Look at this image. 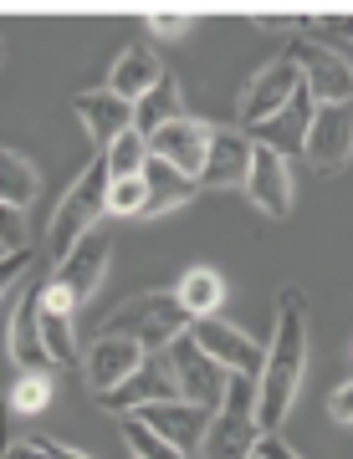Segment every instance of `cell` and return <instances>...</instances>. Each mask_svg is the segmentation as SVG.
I'll return each instance as SVG.
<instances>
[{"label":"cell","instance_id":"35","mask_svg":"<svg viewBox=\"0 0 353 459\" xmlns=\"http://www.w3.org/2000/svg\"><path fill=\"white\" fill-rule=\"evenodd\" d=\"M5 459H51V449H47V439H16Z\"/></svg>","mask_w":353,"mask_h":459},{"label":"cell","instance_id":"15","mask_svg":"<svg viewBox=\"0 0 353 459\" xmlns=\"http://www.w3.org/2000/svg\"><path fill=\"white\" fill-rule=\"evenodd\" d=\"M252 164H256L252 133L216 128L210 153H205V169H200V184H205V189H231V184H246V179H252Z\"/></svg>","mask_w":353,"mask_h":459},{"label":"cell","instance_id":"8","mask_svg":"<svg viewBox=\"0 0 353 459\" xmlns=\"http://www.w3.org/2000/svg\"><path fill=\"white\" fill-rule=\"evenodd\" d=\"M169 362H174V377H180V394L190 403H200V409L216 413L225 403V388H231V373L220 368L216 358H205L200 342L195 337H180V342L169 347Z\"/></svg>","mask_w":353,"mask_h":459},{"label":"cell","instance_id":"11","mask_svg":"<svg viewBox=\"0 0 353 459\" xmlns=\"http://www.w3.org/2000/svg\"><path fill=\"white\" fill-rule=\"evenodd\" d=\"M138 419H144L154 434H164L174 449H185V455H195V449L205 444V434H210V424H216V413L200 409V403H190V398L149 403V409H138Z\"/></svg>","mask_w":353,"mask_h":459},{"label":"cell","instance_id":"13","mask_svg":"<svg viewBox=\"0 0 353 459\" xmlns=\"http://www.w3.org/2000/svg\"><path fill=\"white\" fill-rule=\"evenodd\" d=\"M41 291H47V281L11 307V358H16L21 373H51L57 368L47 342H41Z\"/></svg>","mask_w":353,"mask_h":459},{"label":"cell","instance_id":"22","mask_svg":"<svg viewBox=\"0 0 353 459\" xmlns=\"http://www.w3.org/2000/svg\"><path fill=\"white\" fill-rule=\"evenodd\" d=\"M144 184H149V214L190 204L195 189H200V179H190L185 169H174L169 159H149V164H144Z\"/></svg>","mask_w":353,"mask_h":459},{"label":"cell","instance_id":"25","mask_svg":"<svg viewBox=\"0 0 353 459\" xmlns=\"http://www.w3.org/2000/svg\"><path fill=\"white\" fill-rule=\"evenodd\" d=\"M36 189H41L36 164L26 153H16V148H5L0 153V199H5V210H26L36 199Z\"/></svg>","mask_w":353,"mask_h":459},{"label":"cell","instance_id":"27","mask_svg":"<svg viewBox=\"0 0 353 459\" xmlns=\"http://www.w3.org/2000/svg\"><path fill=\"white\" fill-rule=\"evenodd\" d=\"M123 444L134 449V459H185V449H174L164 434H154L138 413H123Z\"/></svg>","mask_w":353,"mask_h":459},{"label":"cell","instance_id":"29","mask_svg":"<svg viewBox=\"0 0 353 459\" xmlns=\"http://www.w3.org/2000/svg\"><path fill=\"white\" fill-rule=\"evenodd\" d=\"M51 403V383H47V373H26L11 388V409L16 413H41Z\"/></svg>","mask_w":353,"mask_h":459},{"label":"cell","instance_id":"10","mask_svg":"<svg viewBox=\"0 0 353 459\" xmlns=\"http://www.w3.org/2000/svg\"><path fill=\"white\" fill-rule=\"evenodd\" d=\"M313 113H318V98L313 92H297V98L287 102L277 117H267L261 128H252V143L256 148H271V153H282L287 164L297 159V153H307V133H313Z\"/></svg>","mask_w":353,"mask_h":459},{"label":"cell","instance_id":"38","mask_svg":"<svg viewBox=\"0 0 353 459\" xmlns=\"http://www.w3.org/2000/svg\"><path fill=\"white\" fill-rule=\"evenodd\" d=\"M47 449H51V459H87V455H77V449H67V444H57V439H47Z\"/></svg>","mask_w":353,"mask_h":459},{"label":"cell","instance_id":"36","mask_svg":"<svg viewBox=\"0 0 353 459\" xmlns=\"http://www.w3.org/2000/svg\"><path fill=\"white\" fill-rule=\"evenodd\" d=\"M328 409H333V419H343V424H353V383H343L333 398H328Z\"/></svg>","mask_w":353,"mask_h":459},{"label":"cell","instance_id":"32","mask_svg":"<svg viewBox=\"0 0 353 459\" xmlns=\"http://www.w3.org/2000/svg\"><path fill=\"white\" fill-rule=\"evenodd\" d=\"M149 31L164 36V41H180V36H190V21H185V16H154Z\"/></svg>","mask_w":353,"mask_h":459},{"label":"cell","instance_id":"16","mask_svg":"<svg viewBox=\"0 0 353 459\" xmlns=\"http://www.w3.org/2000/svg\"><path fill=\"white\" fill-rule=\"evenodd\" d=\"M144 347L134 342V337H98L93 342V352H87V388L93 394H113L118 383H128V377L144 368Z\"/></svg>","mask_w":353,"mask_h":459},{"label":"cell","instance_id":"5","mask_svg":"<svg viewBox=\"0 0 353 459\" xmlns=\"http://www.w3.org/2000/svg\"><path fill=\"white\" fill-rule=\"evenodd\" d=\"M287 56L297 62L303 87L318 98V108H353V66L343 51L297 36V41H287Z\"/></svg>","mask_w":353,"mask_h":459},{"label":"cell","instance_id":"19","mask_svg":"<svg viewBox=\"0 0 353 459\" xmlns=\"http://www.w3.org/2000/svg\"><path fill=\"white\" fill-rule=\"evenodd\" d=\"M72 296L57 291L47 281V291H41V342H47L51 362L57 368H83V352H77V332H72Z\"/></svg>","mask_w":353,"mask_h":459},{"label":"cell","instance_id":"31","mask_svg":"<svg viewBox=\"0 0 353 459\" xmlns=\"http://www.w3.org/2000/svg\"><path fill=\"white\" fill-rule=\"evenodd\" d=\"M0 230H5V255L26 250V230H21V210H5L0 214Z\"/></svg>","mask_w":353,"mask_h":459},{"label":"cell","instance_id":"20","mask_svg":"<svg viewBox=\"0 0 353 459\" xmlns=\"http://www.w3.org/2000/svg\"><path fill=\"white\" fill-rule=\"evenodd\" d=\"M246 195L261 214L271 220H287L292 210V174H287V159L271 153V148H256V164H252V179H246Z\"/></svg>","mask_w":353,"mask_h":459},{"label":"cell","instance_id":"26","mask_svg":"<svg viewBox=\"0 0 353 459\" xmlns=\"http://www.w3.org/2000/svg\"><path fill=\"white\" fill-rule=\"evenodd\" d=\"M102 159H108V174H113V179H138L144 164L154 159V148H149V138H144L138 128H128L108 153H102Z\"/></svg>","mask_w":353,"mask_h":459},{"label":"cell","instance_id":"9","mask_svg":"<svg viewBox=\"0 0 353 459\" xmlns=\"http://www.w3.org/2000/svg\"><path fill=\"white\" fill-rule=\"evenodd\" d=\"M190 337H195L205 358H216L225 373L261 377V368H267V347L256 342V337H246L241 327H231V322H220V316L195 322V327H190Z\"/></svg>","mask_w":353,"mask_h":459},{"label":"cell","instance_id":"34","mask_svg":"<svg viewBox=\"0 0 353 459\" xmlns=\"http://www.w3.org/2000/svg\"><path fill=\"white\" fill-rule=\"evenodd\" d=\"M313 36H349L353 41V16H333V21H307Z\"/></svg>","mask_w":353,"mask_h":459},{"label":"cell","instance_id":"12","mask_svg":"<svg viewBox=\"0 0 353 459\" xmlns=\"http://www.w3.org/2000/svg\"><path fill=\"white\" fill-rule=\"evenodd\" d=\"M108 255H113V246H108L102 235H87V240L72 250L67 261H57V271H51V286H57V291H67L72 307H83L87 296L102 286V276H108Z\"/></svg>","mask_w":353,"mask_h":459},{"label":"cell","instance_id":"2","mask_svg":"<svg viewBox=\"0 0 353 459\" xmlns=\"http://www.w3.org/2000/svg\"><path fill=\"white\" fill-rule=\"evenodd\" d=\"M195 316L185 312V301L174 291H144L128 296L108 322H102V337H134L144 352H169V347L190 337Z\"/></svg>","mask_w":353,"mask_h":459},{"label":"cell","instance_id":"33","mask_svg":"<svg viewBox=\"0 0 353 459\" xmlns=\"http://www.w3.org/2000/svg\"><path fill=\"white\" fill-rule=\"evenodd\" d=\"M26 265H31V250H16V255H5V265H0V286L11 291V286L21 281V271H26Z\"/></svg>","mask_w":353,"mask_h":459},{"label":"cell","instance_id":"14","mask_svg":"<svg viewBox=\"0 0 353 459\" xmlns=\"http://www.w3.org/2000/svg\"><path fill=\"white\" fill-rule=\"evenodd\" d=\"M72 108H77V117H83L87 138L98 143V153H108L123 133L134 128V102L118 98V92H108V87H98V92H77Z\"/></svg>","mask_w":353,"mask_h":459},{"label":"cell","instance_id":"37","mask_svg":"<svg viewBox=\"0 0 353 459\" xmlns=\"http://www.w3.org/2000/svg\"><path fill=\"white\" fill-rule=\"evenodd\" d=\"M256 455H261V459H297V455H292V449H287L282 439H277V434H267V439H261V449H256Z\"/></svg>","mask_w":353,"mask_h":459},{"label":"cell","instance_id":"6","mask_svg":"<svg viewBox=\"0 0 353 459\" xmlns=\"http://www.w3.org/2000/svg\"><path fill=\"white\" fill-rule=\"evenodd\" d=\"M297 92H303V72H297V62H292V56L261 66L252 82H246V92H241V128H246V133L261 128V123L282 113Z\"/></svg>","mask_w":353,"mask_h":459},{"label":"cell","instance_id":"7","mask_svg":"<svg viewBox=\"0 0 353 459\" xmlns=\"http://www.w3.org/2000/svg\"><path fill=\"white\" fill-rule=\"evenodd\" d=\"M174 398H185V394H180V377H174L169 352H149L144 368L128 383H118L113 394H102L98 403L113 413H138V409H149V403H174Z\"/></svg>","mask_w":353,"mask_h":459},{"label":"cell","instance_id":"1","mask_svg":"<svg viewBox=\"0 0 353 459\" xmlns=\"http://www.w3.org/2000/svg\"><path fill=\"white\" fill-rule=\"evenodd\" d=\"M303 368H307V296L303 286H282L277 296V332L267 347V368L256 377V419L261 429H277L292 409V398L303 388Z\"/></svg>","mask_w":353,"mask_h":459},{"label":"cell","instance_id":"23","mask_svg":"<svg viewBox=\"0 0 353 459\" xmlns=\"http://www.w3.org/2000/svg\"><path fill=\"white\" fill-rule=\"evenodd\" d=\"M180 117H185V98H180V82L164 72V82L154 87L144 102H134V128L144 133V138H154L159 128L180 123Z\"/></svg>","mask_w":353,"mask_h":459},{"label":"cell","instance_id":"39","mask_svg":"<svg viewBox=\"0 0 353 459\" xmlns=\"http://www.w3.org/2000/svg\"><path fill=\"white\" fill-rule=\"evenodd\" d=\"M256 459H261V455H256Z\"/></svg>","mask_w":353,"mask_h":459},{"label":"cell","instance_id":"3","mask_svg":"<svg viewBox=\"0 0 353 459\" xmlns=\"http://www.w3.org/2000/svg\"><path fill=\"white\" fill-rule=\"evenodd\" d=\"M108 189H113V174H108V159L98 153V159L83 169V179H77L67 195H62L57 214H51L47 250L57 255V261H67L72 250H77L87 235H93V225L108 214Z\"/></svg>","mask_w":353,"mask_h":459},{"label":"cell","instance_id":"30","mask_svg":"<svg viewBox=\"0 0 353 459\" xmlns=\"http://www.w3.org/2000/svg\"><path fill=\"white\" fill-rule=\"evenodd\" d=\"M252 26L267 31V36H287V41H297V36L307 31V21H297V16H256Z\"/></svg>","mask_w":353,"mask_h":459},{"label":"cell","instance_id":"24","mask_svg":"<svg viewBox=\"0 0 353 459\" xmlns=\"http://www.w3.org/2000/svg\"><path fill=\"white\" fill-rule=\"evenodd\" d=\"M174 296L185 301V312L195 316V322H205V316L220 312V301H225V281H220L210 265H195V271H185V276H180Z\"/></svg>","mask_w":353,"mask_h":459},{"label":"cell","instance_id":"4","mask_svg":"<svg viewBox=\"0 0 353 459\" xmlns=\"http://www.w3.org/2000/svg\"><path fill=\"white\" fill-rule=\"evenodd\" d=\"M267 429L256 419V377L231 373L225 403L216 409V424L205 434V459H256Z\"/></svg>","mask_w":353,"mask_h":459},{"label":"cell","instance_id":"28","mask_svg":"<svg viewBox=\"0 0 353 459\" xmlns=\"http://www.w3.org/2000/svg\"><path fill=\"white\" fill-rule=\"evenodd\" d=\"M108 214H149V184H144V174L138 179H113Z\"/></svg>","mask_w":353,"mask_h":459},{"label":"cell","instance_id":"18","mask_svg":"<svg viewBox=\"0 0 353 459\" xmlns=\"http://www.w3.org/2000/svg\"><path fill=\"white\" fill-rule=\"evenodd\" d=\"M307 159L318 169H343L353 159V108H318L307 133Z\"/></svg>","mask_w":353,"mask_h":459},{"label":"cell","instance_id":"17","mask_svg":"<svg viewBox=\"0 0 353 459\" xmlns=\"http://www.w3.org/2000/svg\"><path fill=\"white\" fill-rule=\"evenodd\" d=\"M210 138H216V128H205V123H190V117H180V123H169V128L154 133L149 148H154V159H169L174 169H185L190 179H200L205 153H210Z\"/></svg>","mask_w":353,"mask_h":459},{"label":"cell","instance_id":"21","mask_svg":"<svg viewBox=\"0 0 353 459\" xmlns=\"http://www.w3.org/2000/svg\"><path fill=\"white\" fill-rule=\"evenodd\" d=\"M159 82H164L159 56L149 47H123L113 62V77H108V92H118V98H128V102H144Z\"/></svg>","mask_w":353,"mask_h":459}]
</instances>
